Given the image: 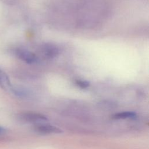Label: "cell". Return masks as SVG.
<instances>
[{"instance_id":"cell-1","label":"cell","mask_w":149,"mask_h":149,"mask_svg":"<svg viewBox=\"0 0 149 149\" xmlns=\"http://www.w3.org/2000/svg\"><path fill=\"white\" fill-rule=\"evenodd\" d=\"M18 117L22 120L31 123L41 122L46 121L48 119L45 116L40 113L34 112L21 113L18 115Z\"/></svg>"},{"instance_id":"cell-2","label":"cell","mask_w":149,"mask_h":149,"mask_svg":"<svg viewBox=\"0 0 149 149\" xmlns=\"http://www.w3.org/2000/svg\"><path fill=\"white\" fill-rule=\"evenodd\" d=\"M15 54L27 63H32L36 60V56L34 53L24 49H17L15 51Z\"/></svg>"},{"instance_id":"cell-3","label":"cell","mask_w":149,"mask_h":149,"mask_svg":"<svg viewBox=\"0 0 149 149\" xmlns=\"http://www.w3.org/2000/svg\"><path fill=\"white\" fill-rule=\"evenodd\" d=\"M36 130H37L38 132L42 133V134H58L61 133L63 131L54 126L52 125H38L36 126Z\"/></svg>"},{"instance_id":"cell-4","label":"cell","mask_w":149,"mask_h":149,"mask_svg":"<svg viewBox=\"0 0 149 149\" xmlns=\"http://www.w3.org/2000/svg\"><path fill=\"white\" fill-rule=\"evenodd\" d=\"M0 87L3 90H8L11 87V84L8 76L0 69Z\"/></svg>"},{"instance_id":"cell-5","label":"cell","mask_w":149,"mask_h":149,"mask_svg":"<svg viewBox=\"0 0 149 149\" xmlns=\"http://www.w3.org/2000/svg\"><path fill=\"white\" fill-rule=\"evenodd\" d=\"M44 53L47 56L54 58L58 54V49L54 46L48 45L44 48Z\"/></svg>"},{"instance_id":"cell-6","label":"cell","mask_w":149,"mask_h":149,"mask_svg":"<svg viewBox=\"0 0 149 149\" xmlns=\"http://www.w3.org/2000/svg\"><path fill=\"white\" fill-rule=\"evenodd\" d=\"M136 116V113L134 112L130 111H125L122 112H119L115 114L113 116V118L115 119H126L129 118H134Z\"/></svg>"},{"instance_id":"cell-7","label":"cell","mask_w":149,"mask_h":149,"mask_svg":"<svg viewBox=\"0 0 149 149\" xmlns=\"http://www.w3.org/2000/svg\"><path fill=\"white\" fill-rule=\"evenodd\" d=\"M76 84L82 88H86L88 87L90 85V83L88 81L86 80H77L76 81Z\"/></svg>"},{"instance_id":"cell-8","label":"cell","mask_w":149,"mask_h":149,"mask_svg":"<svg viewBox=\"0 0 149 149\" xmlns=\"http://www.w3.org/2000/svg\"><path fill=\"white\" fill-rule=\"evenodd\" d=\"M5 132V129L3 127L0 126V134H3Z\"/></svg>"}]
</instances>
